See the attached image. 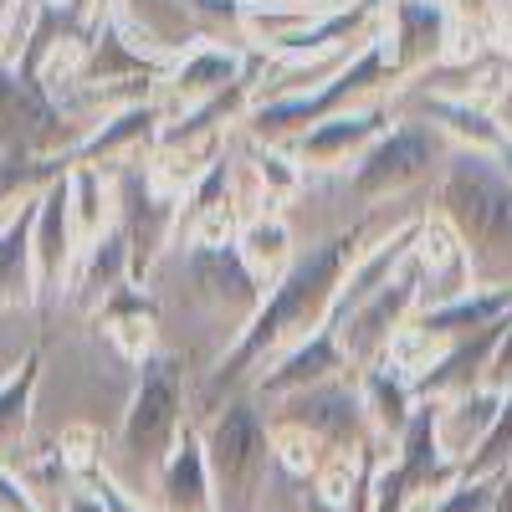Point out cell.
<instances>
[{"label":"cell","mask_w":512,"mask_h":512,"mask_svg":"<svg viewBox=\"0 0 512 512\" xmlns=\"http://www.w3.org/2000/svg\"><path fill=\"white\" fill-rule=\"evenodd\" d=\"M159 512H221L216 502V482H210V461H205V441H200V420H190L175 451L159 466Z\"/></svg>","instance_id":"19"},{"label":"cell","mask_w":512,"mask_h":512,"mask_svg":"<svg viewBox=\"0 0 512 512\" xmlns=\"http://www.w3.org/2000/svg\"><path fill=\"white\" fill-rule=\"evenodd\" d=\"M492 497H497V477H456L446 492L420 502V512H492Z\"/></svg>","instance_id":"32"},{"label":"cell","mask_w":512,"mask_h":512,"mask_svg":"<svg viewBox=\"0 0 512 512\" xmlns=\"http://www.w3.org/2000/svg\"><path fill=\"white\" fill-rule=\"evenodd\" d=\"M31 246H36V287H41V308L57 303L62 292H72L77 262H82V241L72 226V195H67V175L52 180L36 200V226H31Z\"/></svg>","instance_id":"12"},{"label":"cell","mask_w":512,"mask_h":512,"mask_svg":"<svg viewBox=\"0 0 512 512\" xmlns=\"http://www.w3.org/2000/svg\"><path fill=\"white\" fill-rule=\"evenodd\" d=\"M36 200H21L6 221H0V313L16 308H41V287H36V246H31V226H36Z\"/></svg>","instance_id":"21"},{"label":"cell","mask_w":512,"mask_h":512,"mask_svg":"<svg viewBox=\"0 0 512 512\" xmlns=\"http://www.w3.org/2000/svg\"><path fill=\"white\" fill-rule=\"evenodd\" d=\"M379 36H384V47H390L395 77H410L420 67H431L436 57H446L451 6L446 0H384Z\"/></svg>","instance_id":"13"},{"label":"cell","mask_w":512,"mask_h":512,"mask_svg":"<svg viewBox=\"0 0 512 512\" xmlns=\"http://www.w3.org/2000/svg\"><path fill=\"white\" fill-rule=\"evenodd\" d=\"M93 123H72L57 93L21 62H0V159L6 154H67Z\"/></svg>","instance_id":"6"},{"label":"cell","mask_w":512,"mask_h":512,"mask_svg":"<svg viewBox=\"0 0 512 512\" xmlns=\"http://www.w3.org/2000/svg\"><path fill=\"white\" fill-rule=\"evenodd\" d=\"M251 6H262V11H292V16H323V11L349 6V0H251Z\"/></svg>","instance_id":"35"},{"label":"cell","mask_w":512,"mask_h":512,"mask_svg":"<svg viewBox=\"0 0 512 512\" xmlns=\"http://www.w3.org/2000/svg\"><path fill=\"white\" fill-rule=\"evenodd\" d=\"M246 164L256 169V180H262L267 205L282 200V195H292L297 185H303V175H308V169L297 164V159H287L277 144H251V149H246Z\"/></svg>","instance_id":"30"},{"label":"cell","mask_w":512,"mask_h":512,"mask_svg":"<svg viewBox=\"0 0 512 512\" xmlns=\"http://www.w3.org/2000/svg\"><path fill=\"white\" fill-rule=\"evenodd\" d=\"M512 313V287H466L456 297H446V303H431V308H420L410 318V333L420 338L425 349H431V359L451 344H461V338H472L482 333L487 323L507 318Z\"/></svg>","instance_id":"16"},{"label":"cell","mask_w":512,"mask_h":512,"mask_svg":"<svg viewBox=\"0 0 512 512\" xmlns=\"http://www.w3.org/2000/svg\"><path fill=\"white\" fill-rule=\"evenodd\" d=\"M123 282H134V251H128V231L113 221L98 241L82 246V262H77V277H72V303L82 313H93L108 292H118Z\"/></svg>","instance_id":"23"},{"label":"cell","mask_w":512,"mask_h":512,"mask_svg":"<svg viewBox=\"0 0 512 512\" xmlns=\"http://www.w3.org/2000/svg\"><path fill=\"white\" fill-rule=\"evenodd\" d=\"M159 128H164V103L144 98V103H128V108H113L108 118H98L88 134H82L67 159L72 164H123V159H134V154H154L159 144Z\"/></svg>","instance_id":"17"},{"label":"cell","mask_w":512,"mask_h":512,"mask_svg":"<svg viewBox=\"0 0 512 512\" xmlns=\"http://www.w3.org/2000/svg\"><path fill=\"white\" fill-rule=\"evenodd\" d=\"M52 446H57V456H62V466H67V477L82 482V487H88L93 472L103 466V456H98V431H93V425H67V431H62Z\"/></svg>","instance_id":"31"},{"label":"cell","mask_w":512,"mask_h":512,"mask_svg":"<svg viewBox=\"0 0 512 512\" xmlns=\"http://www.w3.org/2000/svg\"><path fill=\"white\" fill-rule=\"evenodd\" d=\"M374 210L379 205H369V216H359L344 231L313 241L308 251H297L287 262V272L267 287V297H262V308L251 313V323L226 344V354L210 364V374H205V405L210 410H216L226 395L246 390L282 349H292L297 338H308L313 328L328 323V313L338 303V287H344L349 267L359 262V251H364V241L379 221Z\"/></svg>","instance_id":"1"},{"label":"cell","mask_w":512,"mask_h":512,"mask_svg":"<svg viewBox=\"0 0 512 512\" xmlns=\"http://www.w3.org/2000/svg\"><path fill=\"white\" fill-rule=\"evenodd\" d=\"M67 512H108V507H103V502H98L93 492H77V497L67 502Z\"/></svg>","instance_id":"37"},{"label":"cell","mask_w":512,"mask_h":512,"mask_svg":"<svg viewBox=\"0 0 512 512\" xmlns=\"http://www.w3.org/2000/svg\"><path fill=\"white\" fill-rule=\"evenodd\" d=\"M236 246H241V256H246V267L262 277L267 287L287 272V262L297 256V251H292V231H287V221L272 216V210H267V216H251V221L236 231Z\"/></svg>","instance_id":"27"},{"label":"cell","mask_w":512,"mask_h":512,"mask_svg":"<svg viewBox=\"0 0 512 512\" xmlns=\"http://www.w3.org/2000/svg\"><path fill=\"white\" fill-rule=\"evenodd\" d=\"M333 374H349V359H344V349H338V328L323 323L308 338H297L292 349H282L246 390L256 400H287V395L308 390V384H318V379H333Z\"/></svg>","instance_id":"15"},{"label":"cell","mask_w":512,"mask_h":512,"mask_svg":"<svg viewBox=\"0 0 512 512\" xmlns=\"http://www.w3.org/2000/svg\"><path fill=\"white\" fill-rule=\"evenodd\" d=\"M93 323H98V333L113 344V354L123 364L139 369L149 354H159V344H154V333H159V303H154L144 287H134V282H123L118 292H108L103 303L93 308Z\"/></svg>","instance_id":"20"},{"label":"cell","mask_w":512,"mask_h":512,"mask_svg":"<svg viewBox=\"0 0 512 512\" xmlns=\"http://www.w3.org/2000/svg\"><path fill=\"white\" fill-rule=\"evenodd\" d=\"M390 82H400V77H395V62H390L384 36L374 31L338 72H328L323 82H313V88H292V93H277V98H256L241 123H246V134L256 144H287V139L303 134V128H313V123H323L333 113L379 98Z\"/></svg>","instance_id":"3"},{"label":"cell","mask_w":512,"mask_h":512,"mask_svg":"<svg viewBox=\"0 0 512 512\" xmlns=\"http://www.w3.org/2000/svg\"><path fill=\"white\" fill-rule=\"evenodd\" d=\"M441 159V144H436V128L425 123H390L384 134L354 159L349 169V195L359 205H374V200H395L405 195L410 185H420L431 175V164Z\"/></svg>","instance_id":"8"},{"label":"cell","mask_w":512,"mask_h":512,"mask_svg":"<svg viewBox=\"0 0 512 512\" xmlns=\"http://www.w3.org/2000/svg\"><path fill=\"white\" fill-rule=\"evenodd\" d=\"M0 512H41V502L31 497V487L21 477H11L6 466H0Z\"/></svg>","instance_id":"34"},{"label":"cell","mask_w":512,"mask_h":512,"mask_svg":"<svg viewBox=\"0 0 512 512\" xmlns=\"http://www.w3.org/2000/svg\"><path fill=\"white\" fill-rule=\"evenodd\" d=\"M359 374V395H364V415H369V431H374V446H395L405 436V425L415 415V390H410V374L390 359H379L369 369H354Z\"/></svg>","instance_id":"22"},{"label":"cell","mask_w":512,"mask_h":512,"mask_svg":"<svg viewBox=\"0 0 512 512\" xmlns=\"http://www.w3.org/2000/svg\"><path fill=\"white\" fill-rule=\"evenodd\" d=\"M425 118L436 123V134L456 139L461 149H472V154H487L497 159L502 144L512 139V128L492 118V108L472 103V98H425Z\"/></svg>","instance_id":"24"},{"label":"cell","mask_w":512,"mask_h":512,"mask_svg":"<svg viewBox=\"0 0 512 512\" xmlns=\"http://www.w3.org/2000/svg\"><path fill=\"white\" fill-rule=\"evenodd\" d=\"M395 466L410 487L415 502H431L436 492H446L461 477V461L441 446V405L436 400H420L405 436L395 441Z\"/></svg>","instance_id":"14"},{"label":"cell","mask_w":512,"mask_h":512,"mask_svg":"<svg viewBox=\"0 0 512 512\" xmlns=\"http://www.w3.org/2000/svg\"><path fill=\"white\" fill-rule=\"evenodd\" d=\"M436 216L472 262V287H512V180L497 159L456 149L436 180Z\"/></svg>","instance_id":"2"},{"label":"cell","mask_w":512,"mask_h":512,"mask_svg":"<svg viewBox=\"0 0 512 512\" xmlns=\"http://www.w3.org/2000/svg\"><path fill=\"white\" fill-rule=\"evenodd\" d=\"M390 123H395V118H390V103L369 98V103H359V108H344V113H333V118L303 128L297 139H287V149H292V159L303 164V169H313V175H333V169H354V159H359Z\"/></svg>","instance_id":"11"},{"label":"cell","mask_w":512,"mask_h":512,"mask_svg":"<svg viewBox=\"0 0 512 512\" xmlns=\"http://www.w3.org/2000/svg\"><path fill=\"white\" fill-rule=\"evenodd\" d=\"M190 425V405H185V359L180 354H149L139 364V384L123 405L118 420V456L144 477H159L164 456L175 451L180 431Z\"/></svg>","instance_id":"5"},{"label":"cell","mask_w":512,"mask_h":512,"mask_svg":"<svg viewBox=\"0 0 512 512\" xmlns=\"http://www.w3.org/2000/svg\"><path fill=\"white\" fill-rule=\"evenodd\" d=\"M436 405H441V446L461 461L466 451H472V446L487 436V425L497 420L502 395H497V390H487V384H477V390L451 395V400H436Z\"/></svg>","instance_id":"26"},{"label":"cell","mask_w":512,"mask_h":512,"mask_svg":"<svg viewBox=\"0 0 512 512\" xmlns=\"http://www.w3.org/2000/svg\"><path fill=\"white\" fill-rule=\"evenodd\" d=\"M88 492L108 507V512H149L144 502H134V497H128V487L108 472V466H98V472H93V482H88Z\"/></svg>","instance_id":"33"},{"label":"cell","mask_w":512,"mask_h":512,"mask_svg":"<svg viewBox=\"0 0 512 512\" xmlns=\"http://www.w3.org/2000/svg\"><path fill=\"white\" fill-rule=\"evenodd\" d=\"M492 512H512V461L497 472V497H492Z\"/></svg>","instance_id":"36"},{"label":"cell","mask_w":512,"mask_h":512,"mask_svg":"<svg viewBox=\"0 0 512 512\" xmlns=\"http://www.w3.org/2000/svg\"><path fill=\"white\" fill-rule=\"evenodd\" d=\"M200 441L221 512H256V497L272 472V420L262 415V400L251 390L226 395L200 425Z\"/></svg>","instance_id":"4"},{"label":"cell","mask_w":512,"mask_h":512,"mask_svg":"<svg viewBox=\"0 0 512 512\" xmlns=\"http://www.w3.org/2000/svg\"><path fill=\"white\" fill-rule=\"evenodd\" d=\"M415 313H420V267H415V251H410V262L379 292H369L359 308H349L344 318H328V323L338 328V349H344L349 369H369L390 354V344L410 328Z\"/></svg>","instance_id":"7"},{"label":"cell","mask_w":512,"mask_h":512,"mask_svg":"<svg viewBox=\"0 0 512 512\" xmlns=\"http://www.w3.org/2000/svg\"><path fill=\"white\" fill-rule=\"evenodd\" d=\"M272 461H282L292 477H308V482H313L323 466L333 461V451H328L313 431H303L297 420L277 415V420H272Z\"/></svg>","instance_id":"28"},{"label":"cell","mask_w":512,"mask_h":512,"mask_svg":"<svg viewBox=\"0 0 512 512\" xmlns=\"http://www.w3.org/2000/svg\"><path fill=\"white\" fill-rule=\"evenodd\" d=\"M507 461H512V390L502 395L497 420L487 425V436L461 456V477H497Z\"/></svg>","instance_id":"29"},{"label":"cell","mask_w":512,"mask_h":512,"mask_svg":"<svg viewBox=\"0 0 512 512\" xmlns=\"http://www.w3.org/2000/svg\"><path fill=\"white\" fill-rule=\"evenodd\" d=\"M41 364H47V354H41V344H36V349H26L16 359V369L6 379H0V466L21 451V441L31 431V405H36Z\"/></svg>","instance_id":"25"},{"label":"cell","mask_w":512,"mask_h":512,"mask_svg":"<svg viewBox=\"0 0 512 512\" xmlns=\"http://www.w3.org/2000/svg\"><path fill=\"white\" fill-rule=\"evenodd\" d=\"M246 72V57L236 47H221V41H200V47L180 52L175 62H169L164 72V93L169 103H175V113L195 108V103H210L216 93H226L231 82H241ZM169 113V118H175Z\"/></svg>","instance_id":"18"},{"label":"cell","mask_w":512,"mask_h":512,"mask_svg":"<svg viewBox=\"0 0 512 512\" xmlns=\"http://www.w3.org/2000/svg\"><path fill=\"white\" fill-rule=\"evenodd\" d=\"M185 282L195 292V303L210 308L216 318L231 323V338L251 323V313L262 308L267 282L246 267V256L236 241H200L185 251Z\"/></svg>","instance_id":"9"},{"label":"cell","mask_w":512,"mask_h":512,"mask_svg":"<svg viewBox=\"0 0 512 512\" xmlns=\"http://www.w3.org/2000/svg\"><path fill=\"white\" fill-rule=\"evenodd\" d=\"M287 420H297L303 431H313L333 456H359L364 446H374L369 415H364V395H359V374H333L318 379L308 390H297L287 400H277Z\"/></svg>","instance_id":"10"},{"label":"cell","mask_w":512,"mask_h":512,"mask_svg":"<svg viewBox=\"0 0 512 512\" xmlns=\"http://www.w3.org/2000/svg\"><path fill=\"white\" fill-rule=\"evenodd\" d=\"M497 169H502V175H507V180H512V139H507V144H502V154H497Z\"/></svg>","instance_id":"38"}]
</instances>
